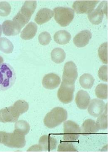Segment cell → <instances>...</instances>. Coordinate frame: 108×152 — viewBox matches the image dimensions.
I'll use <instances>...</instances> for the list:
<instances>
[{
  "instance_id": "cell-1",
  "label": "cell",
  "mask_w": 108,
  "mask_h": 152,
  "mask_svg": "<svg viewBox=\"0 0 108 152\" xmlns=\"http://www.w3.org/2000/svg\"><path fill=\"white\" fill-rule=\"evenodd\" d=\"M37 6L36 1H26L17 15L13 18V21L21 29L30 21Z\"/></svg>"
},
{
  "instance_id": "cell-2",
  "label": "cell",
  "mask_w": 108,
  "mask_h": 152,
  "mask_svg": "<svg viewBox=\"0 0 108 152\" xmlns=\"http://www.w3.org/2000/svg\"><path fill=\"white\" fill-rule=\"evenodd\" d=\"M16 75L13 67L8 63L0 64V90L5 91L15 83Z\"/></svg>"
},
{
  "instance_id": "cell-3",
  "label": "cell",
  "mask_w": 108,
  "mask_h": 152,
  "mask_svg": "<svg viewBox=\"0 0 108 152\" xmlns=\"http://www.w3.org/2000/svg\"><path fill=\"white\" fill-rule=\"evenodd\" d=\"M67 118V112L63 107H56L47 114L44 123L49 129L55 128L65 121Z\"/></svg>"
},
{
  "instance_id": "cell-4",
  "label": "cell",
  "mask_w": 108,
  "mask_h": 152,
  "mask_svg": "<svg viewBox=\"0 0 108 152\" xmlns=\"http://www.w3.org/2000/svg\"><path fill=\"white\" fill-rule=\"evenodd\" d=\"M54 12L55 20L63 27L69 25L74 18V11L70 8L57 7L54 9Z\"/></svg>"
},
{
  "instance_id": "cell-5",
  "label": "cell",
  "mask_w": 108,
  "mask_h": 152,
  "mask_svg": "<svg viewBox=\"0 0 108 152\" xmlns=\"http://www.w3.org/2000/svg\"><path fill=\"white\" fill-rule=\"evenodd\" d=\"M2 143L8 147L21 148L26 145L25 137L15 130L13 133L5 132Z\"/></svg>"
},
{
  "instance_id": "cell-6",
  "label": "cell",
  "mask_w": 108,
  "mask_h": 152,
  "mask_svg": "<svg viewBox=\"0 0 108 152\" xmlns=\"http://www.w3.org/2000/svg\"><path fill=\"white\" fill-rule=\"evenodd\" d=\"M63 139L64 141L74 142L77 141L81 133V128L76 123L71 121L64 123Z\"/></svg>"
},
{
  "instance_id": "cell-7",
  "label": "cell",
  "mask_w": 108,
  "mask_h": 152,
  "mask_svg": "<svg viewBox=\"0 0 108 152\" xmlns=\"http://www.w3.org/2000/svg\"><path fill=\"white\" fill-rule=\"evenodd\" d=\"M74 91L75 83L63 80L58 91V99L65 104L70 103L73 100Z\"/></svg>"
},
{
  "instance_id": "cell-8",
  "label": "cell",
  "mask_w": 108,
  "mask_h": 152,
  "mask_svg": "<svg viewBox=\"0 0 108 152\" xmlns=\"http://www.w3.org/2000/svg\"><path fill=\"white\" fill-rule=\"evenodd\" d=\"M104 14L108 16V2L103 1L97 8L88 14L89 21L94 25L101 23L104 18Z\"/></svg>"
},
{
  "instance_id": "cell-9",
  "label": "cell",
  "mask_w": 108,
  "mask_h": 152,
  "mask_svg": "<svg viewBox=\"0 0 108 152\" xmlns=\"http://www.w3.org/2000/svg\"><path fill=\"white\" fill-rule=\"evenodd\" d=\"M20 114L14 106L0 110V122L3 123H15L18 120Z\"/></svg>"
},
{
  "instance_id": "cell-10",
  "label": "cell",
  "mask_w": 108,
  "mask_h": 152,
  "mask_svg": "<svg viewBox=\"0 0 108 152\" xmlns=\"http://www.w3.org/2000/svg\"><path fill=\"white\" fill-rule=\"evenodd\" d=\"M100 1H77L73 3L72 8L78 14L91 13Z\"/></svg>"
},
{
  "instance_id": "cell-11",
  "label": "cell",
  "mask_w": 108,
  "mask_h": 152,
  "mask_svg": "<svg viewBox=\"0 0 108 152\" xmlns=\"http://www.w3.org/2000/svg\"><path fill=\"white\" fill-rule=\"evenodd\" d=\"M77 68L74 63L69 61L65 64L63 75V80L75 83L78 77Z\"/></svg>"
},
{
  "instance_id": "cell-12",
  "label": "cell",
  "mask_w": 108,
  "mask_h": 152,
  "mask_svg": "<svg viewBox=\"0 0 108 152\" xmlns=\"http://www.w3.org/2000/svg\"><path fill=\"white\" fill-rule=\"evenodd\" d=\"M88 112L94 117H98L104 111L107 105L102 100L93 99L89 103Z\"/></svg>"
},
{
  "instance_id": "cell-13",
  "label": "cell",
  "mask_w": 108,
  "mask_h": 152,
  "mask_svg": "<svg viewBox=\"0 0 108 152\" xmlns=\"http://www.w3.org/2000/svg\"><path fill=\"white\" fill-rule=\"evenodd\" d=\"M61 79L59 75L53 73L46 74L43 77L42 84L44 87L47 89L56 88L61 84Z\"/></svg>"
},
{
  "instance_id": "cell-14",
  "label": "cell",
  "mask_w": 108,
  "mask_h": 152,
  "mask_svg": "<svg viewBox=\"0 0 108 152\" xmlns=\"http://www.w3.org/2000/svg\"><path fill=\"white\" fill-rule=\"evenodd\" d=\"M39 142L42 151L49 152L55 149L58 143L57 140L50 135H44L41 136L39 139Z\"/></svg>"
},
{
  "instance_id": "cell-15",
  "label": "cell",
  "mask_w": 108,
  "mask_h": 152,
  "mask_svg": "<svg viewBox=\"0 0 108 152\" xmlns=\"http://www.w3.org/2000/svg\"><path fill=\"white\" fill-rule=\"evenodd\" d=\"M92 38V34L88 30H84L76 35L73 39V43L78 48L84 47L88 45Z\"/></svg>"
},
{
  "instance_id": "cell-16",
  "label": "cell",
  "mask_w": 108,
  "mask_h": 152,
  "mask_svg": "<svg viewBox=\"0 0 108 152\" xmlns=\"http://www.w3.org/2000/svg\"><path fill=\"white\" fill-rule=\"evenodd\" d=\"M75 101L78 107L82 110L87 109L91 101V97L86 91L81 90L76 96Z\"/></svg>"
},
{
  "instance_id": "cell-17",
  "label": "cell",
  "mask_w": 108,
  "mask_h": 152,
  "mask_svg": "<svg viewBox=\"0 0 108 152\" xmlns=\"http://www.w3.org/2000/svg\"><path fill=\"white\" fill-rule=\"evenodd\" d=\"M2 28L3 34L7 36H14L18 34L21 30L13 20H11L4 21L2 25Z\"/></svg>"
},
{
  "instance_id": "cell-18",
  "label": "cell",
  "mask_w": 108,
  "mask_h": 152,
  "mask_svg": "<svg viewBox=\"0 0 108 152\" xmlns=\"http://www.w3.org/2000/svg\"><path fill=\"white\" fill-rule=\"evenodd\" d=\"M53 15V12L51 9L44 8L37 12L35 20L38 25L43 24L50 20Z\"/></svg>"
},
{
  "instance_id": "cell-19",
  "label": "cell",
  "mask_w": 108,
  "mask_h": 152,
  "mask_svg": "<svg viewBox=\"0 0 108 152\" xmlns=\"http://www.w3.org/2000/svg\"><path fill=\"white\" fill-rule=\"evenodd\" d=\"M37 31V26L33 22L28 24L23 30L21 34V37L24 40L33 39L35 37Z\"/></svg>"
},
{
  "instance_id": "cell-20",
  "label": "cell",
  "mask_w": 108,
  "mask_h": 152,
  "mask_svg": "<svg viewBox=\"0 0 108 152\" xmlns=\"http://www.w3.org/2000/svg\"><path fill=\"white\" fill-rule=\"evenodd\" d=\"M81 132L83 135H89L97 133L99 131L96 123L92 119L86 120L82 126Z\"/></svg>"
},
{
  "instance_id": "cell-21",
  "label": "cell",
  "mask_w": 108,
  "mask_h": 152,
  "mask_svg": "<svg viewBox=\"0 0 108 152\" xmlns=\"http://www.w3.org/2000/svg\"><path fill=\"white\" fill-rule=\"evenodd\" d=\"M71 36L67 31L61 30L57 32L54 36L55 41L60 45H65L70 42Z\"/></svg>"
},
{
  "instance_id": "cell-22",
  "label": "cell",
  "mask_w": 108,
  "mask_h": 152,
  "mask_svg": "<svg viewBox=\"0 0 108 152\" xmlns=\"http://www.w3.org/2000/svg\"><path fill=\"white\" fill-rule=\"evenodd\" d=\"M51 56L52 61L54 62L57 64H61L65 61L66 54L64 50L57 48L52 50Z\"/></svg>"
},
{
  "instance_id": "cell-23",
  "label": "cell",
  "mask_w": 108,
  "mask_h": 152,
  "mask_svg": "<svg viewBox=\"0 0 108 152\" xmlns=\"http://www.w3.org/2000/svg\"><path fill=\"white\" fill-rule=\"evenodd\" d=\"M94 77L89 73H85L80 77L79 82L82 87L87 89H90L94 84Z\"/></svg>"
},
{
  "instance_id": "cell-24",
  "label": "cell",
  "mask_w": 108,
  "mask_h": 152,
  "mask_svg": "<svg viewBox=\"0 0 108 152\" xmlns=\"http://www.w3.org/2000/svg\"><path fill=\"white\" fill-rule=\"evenodd\" d=\"M14 46L13 43L6 38H0V50L6 54L12 53Z\"/></svg>"
},
{
  "instance_id": "cell-25",
  "label": "cell",
  "mask_w": 108,
  "mask_h": 152,
  "mask_svg": "<svg viewBox=\"0 0 108 152\" xmlns=\"http://www.w3.org/2000/svg\"><path fill=\"white\" fill-rule=\"evenodd\" d=\"M30 126L28 123L24 120L17 121L15 123V131L25 135L30 132Z\"/></svg>"
},
{
  "instance_id": "cell-26",
  "label": "cell",
  "mask_w": 108,
  "mask_h": 152,
  "mask_svg": "<svg viewBox=\"0 0 108 152\" xmlns=\"http://www.w3.org/2000/svg\"><path fill=\"white\" fill-rule=\"evenodd\" d=\"M98 129L100 130H105L108 128V110L106 106L104 112L98 118L96 121Z\"/></svg>"
},
{
  "instance_id": "cell-27",
  "label": "cell",
  "mask_w": 108,
  "mask_h": 152,
  "mask_svg": "<svg viewBox=\"0 0 108 152\" xmlns=\"http://www.w3.org/2000/svg\"><path fill=\"white\" fill-rule=\"evenodd\" d=\"M95 93L96 96L100 99H107V85L103 83H101L98 84L95 88Z\"/></svg>"
},
{
  "instance_id": "cell-28",
  "label": "cell",
  "mask_w": 108,
  "mask_h": 152,
  "mask_svg": "<svg viewBox=\"0 0 108 152\" xmlns=\"http://www.w3.org/2000/svg\"><path fill=\"white\" fill-rule=\"evenodd\" d=\"M98 54L100 60L104 64H108V43H103L98 50Z\"/></svg>"
},
{
  "instance_id": "cell-29",
  "label": "cell",
  "mask_w": 108,
  "mask_h": 152,
  "mask_svg": "<svg viewBox=\"0 0 108 152\" xmlns=\"http://www.w3.org/2000/svg\"><path fill=\"white\" fill-rule=\"evenodd\" d=\"M13 106L16 108L21 115L27 112L29 107L28 103L26 101L21 100L16 101L13 104Z\"/></svg>"
},
{
  "instance_id": "cell-30",
  "label": "cell",
  "mask_w": 108,
  "mask_h": 152,
  "mask_svg": "<svg viewBox=\"0 0 108 152\" xmlns=\"http://www.w3.org/2000/svg\"><path fill=\"white\" fill-rule=\"evenodd\" d=\"M58 152H78L72 144L70 142H62L59 145L58 148Z\"/></svg>"
},
{
  "instance_id": "cell-31",
  "label": "cell",
  "mask_w": 108,
  "mask_h": 152,
  "mask_svg": "<svg viewBox=\"0 0 108 152\" xmlns=\"http://www.w3.org/2000/svg\"><path fill=\"white\" fill-rule=\"evenodd\" d=\"M11 7L9 3L4 1L0 2V16H8L11 12Z\"/></svg>"
},
{
  "instance_id": "cell-32",
  "label": "cell",
  "mask_w": 108,
  "mask_h": 152,
  "mask_svg": "<svg viewBox=\"0 0 108 152\" xmlns=\"http://www.w3.org/2000/svg\"><path fill=\"white\" fill-rule=\"evenodd\" d=\"M38 39L41 45H48L51 41V37L48 32H43L39 34Z\"/></svg>"
},
{
  "instance_id": "cell-33",
  "label": "cell",
  "mask_w": 108,
  "mask_h": 152,
  "mask_svg": "<svg viewBox=\"0 0 108 152\" xmlns=\"http://www.w3.org/2000/svg\"><path fill=\"white\" fill-rule=\"evenodd\" d=\"M98 77L102 81H108V66H101L98 71Z\"/></svg>"
},
{
  "instance_id": "cell-34",
  "label": "cell",
  "mask_w": 108,
  "mask_h": 152,
  "mask_svg": "<svg viewBox=\"0 0 108 152\" xmlns=\"http://www.w3.org/2000/svg\"><path fill=\"white\" fill-rule=\"evenodd\" d=\"M42 150L39 145L32 146L27 151H42Z\"/></svg>"
},
{
  "instance_id": "cell-35",
  "label": "cell",
  "mask_w": 108,
  "mask_h": 152,
  "mask_svg": "<svg viewBox=\"0 0 108 152\" xmlns=\"http://www.w3.org/2000/svg\"><path fill=\"white\" fill-rule=\"evenodd\" d=\"M5 133V132H4V131H0V143H2L3 137H4Z\"/></svg>"
},
{
  "instance_id": "cell-36",
  "label": "cell",
  "mask_w": 108,
  "mask_h": 152,
  "mask_svg": "<svg viewBox=\"0 0 108 152\" xmlns=\"http://www.w3.org/2000/svg\"><path fill=\"white\" fill-rule=\"evenodd\" d=\"M2 26L0 25V37L2 35Z\"/></svg>"
},
{
  "instance_id": "cell-37",
  "label": "cell",
  "mask_w": 108,
  "mask_h": 152,
  "mask_svg": "<svg viewBox=\"0 0 108 152\" xmlns=\"http://www.w3.org/2000/svg\"><path fill=\"white\" fill-rule=\"evenodd\" d=\"M0 91H1V90H0Z\"/></svg>"
}]
</instances>
